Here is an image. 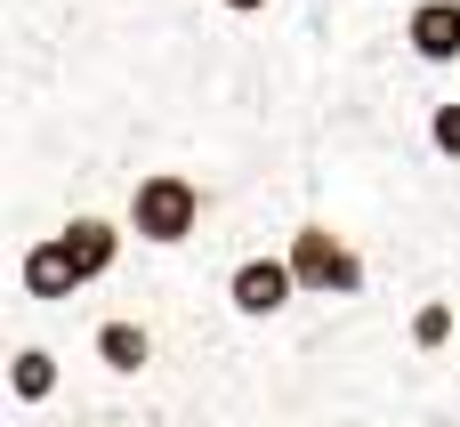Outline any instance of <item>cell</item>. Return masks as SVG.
Returning a JSON list of instances; mask_svg holds the SVG:
<instances>
[{"mask_svg": "<svg viewBox=\"0 0 460 427\" xmlns=\"http://www.w3.org/2000/svg\"><path fill=\"white\" fill-rule=\"evenodd\" d=\"M283 258H291V274H299V299L364 307V291H372V258H364L332 218H299V226L283 234Z\"/></svg>", "mask_w": 460, "mask_h": 427, "instance_id": "6da1fadb", "label": "cell"}, {"mask_svg": "<svg viewBox=\"0 0 460 427\" xmlns=\"http://www.w3.org/2000/svg\"><path fill=\"white\" fill-rule=\"evenodd\" d=\"M210 218V194L194 170H146L129 178V202H121V226L146 242V250H186Z\"/></svg>", "mask_w": 460, "mask_h": 427, "instance_id": "7a4b0ae2", "label": "cell"}, {"mask_svg": "<svg viewBox=\"0 0 460 427\" xmlns=\"http://www.w3.org/2000/svg\"><path fill=\"white\" fill-rule=\"evenodd\" d=\"M218 299H226V315H234V323L267 331V323H283V315L299 307V274H291V258H283V250H243V258L226 266Z\"/></svg>", "mask_w": 460, "mask_h": 427, "instance_id": "3957f363", "label": "cell"}, {"mask_svg": "<svg viewBox=\"0 0 460 427\" xmlns=\"http://www.w3.org/2000/svg\"><path fill=\"white\" fill-rule=\"evenodd\" d=\"M89 363H97L105 379H154V371H162V339H154L146 315H105V323L89 331Z\"/></svg>", "mask_w": 460, "mask_h": 427, "instance_id": "277c9868", "label": "cell"}, {"mask_svg": "<svg viewBox=\"0 0 460 427\" xmlns=\"http://www.w3.org/2000/svg\"><path fill=\"white\" fill-rule=\"evenodd\" d=\"M57 242H65V258H73V274H81V291H89V283H105V274L121 266L129 226H121V218H105V210H73V218L57 226Z\"/></svg>", "mask_w": 460, "mask_h": 427, "instance_id": "5b68a950", "label": "cell"}, {"mask_svg": "<svg viewBox=\"0 0 460 427\" xmlns=\"http://www.w3.org/2000/svg\"><path fill=\"white\" fill-rule=\"evenodd\" d=\"M404 355H420V363H453L460 355V299L453 291H420L404 307Z\"/></svg>", "mask_w": 460, "mask_h": 427, "instance_id": "8992f818", "label": "cell"}, {"mask_svg": "<svg viewBox=\"0 0 460 427\" xmlns=\"http://www.w3.org/2000/svg\"><path fill=\"white\" fill-rule=\"evenodd\" d=\"M16 291H24L32 307H65V299H81V274H73V258H65L57 234H32V242L16 250Z\"/></svg>", "mask_w": 460, "mask_h": 427, "instance_id": "52a82bcc", "label": "cell"}, {"mask_svg": "<svg viewBox=\"0 0 460 427\" xmlns=\"http://www.w3.org/2000/svg\"><path fill=\"white\" fill-rule=\"evenodd\" d=\"M57 396H65V363H57V347L16 339V347H8V404L32 420V412H49Z\"/></svg>", "mask_w": 460, "mask_h": 427, "instance_id": "ba28073f", "label": "cell"}, {"mask_svg": "<svg viewBox=\"0 0 460 427\" xmlns=\"http://www.w3.org/2000/svg\"><path fill=\"white\" fill-rule=\"evenodd\" d=\"M404 48H412L420 65H460V0H412Z\"/></svg>", "mask_w": 460, "mask_h": 427, "instance_id": "9c48e42d", "label": "cell"}, {"mask_svg": "<svg viewBox=\"0 0 460 427\" xmlns=\"http://www.w3.org/2000/svg\"><path fill=\"white\" fill-rule=\"evenodd\" d=\"M429 153H437V161H453V170H460V97H445V105L429 113Z\"/></svg>", "mask_w": 460, "mask_h": 427, "instance_id": "30bf717a", "label": "cell"}, {"mask_svg": "<svg viewBox=\"0 0 460 427\" xmlns=\"http://www.w3.org/2000/svg\"><path fill=\"white\" fill-rule=\"evenodd\" d=\"M218 8H234V16H259V8H267V0H218Z\"/></svg>", "mask_w": 460, "mask_h": 427, "instance_id": "8fae6325", "label": "cell"}]
</instances>
